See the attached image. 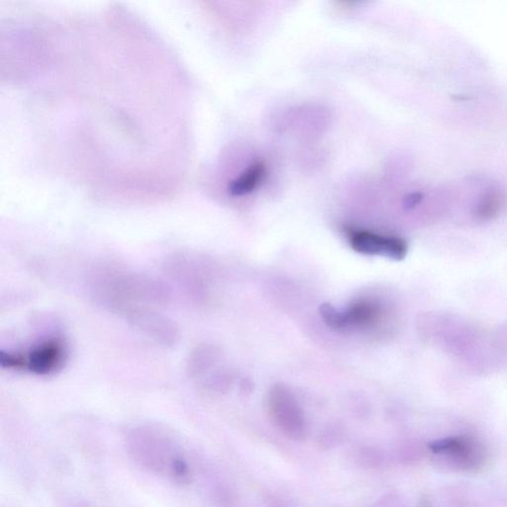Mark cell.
Returning a JSON list of instances; mask_svg holds the SVG:
<instances>
[{"mask_svg": "<svg viewBox=\"0 0 507 507\" xmlns=\"http://www.w3.org/2000/svg\"><path fill=\"white\" fill-rule=\"evenodd\" d=\"M379 315V308L372 303H359L344 311L346 325L361 326L373 322Z\"/></svg>", "mask_w": 507, "mask_h": 507, "instance_id": "cell-5", "label": "cell"}, {"mask_svg": "<svg viewBox=\"0 0 507 507\" xmlns=\"http://www.w3.org/2000/svg\"><path fill=\"white\" fill-rule=\"evenodd\" d=\"M320 315L325 323L332 329H343L347 327L344 311H339L329 303H323L319 308Z\"/></svg>", "mask_w": 507, "mask_h": 507, "instance_id": "cell-6", "label": "cell"}, {"mask_svg": "<svg viewBox=\"0 0 507 507\" xmlns=\"http://www.w3.org/2000/svg\"><path fill=\"white\" fill-rule=\"evenodd\" d=\"M501 200L495 195H490L481 202L478 207V216L481 219L493 217L499 211Z\"/></svg>", "mask_w": 507, "mask_h": 507, "instance_id": "cell-7", "label": "cell"}, {"mask_svg": "<svg viewBox=\"0 0 507 507\" xmlns=\"http://www.w3.org/2000/svg\"><path fill=\"white\" fill-rule=\"evenodd\" d=\"M266 165L263 162L253 163L236 179L231 181L229 193L234 197H242L252 193L266 176Z\"/></svg>", "mask_w": 507, "mask_h": 507, "instance_id": "cell-4", "label": "cell"}, {"mask_svg": "<svg viewBox=\"0 0 507 507\" xmlns=\"http://www.w3.org/2000/svg\"><path fill=\"white\" fill-rule=\"evenodd\" d=\"M421 197H423V195H421V193H411V195H407V197L404 198V206L407 207V208H412V207H414L416 204H419V202L421 200Z\"/></svg>", "mask_w": 507, "mask_h": 507, "instance_id": "cell-8", "label": "cell"}, {"mask_svg": "<svg viewBox=\"0 0 507 507\" xmlns=\"http://www.w3.org/2000/svg\"><path fill=\"white\" fill-rule=\"evenodd\" d=\"M22 368L39 375H47L61 368L66 358V349L61 341L51 339L34 347L28 355H20Z\"/></svg>", "mask_w": 507, "mask_h": 507, "instance_id": "cell-2", "label": "cell"}, {"mask_svg": "<svg viewBox=\"0 0 507 507\" xmlns=\"http://www.w3.org/2000/svg\"><path fill=\"white\" fill-rule=\"evenodd\" d=\"M350 244L353 250L368 256H382L395 261L407 257L409 247L404 240L398 237L382 236L368 231L349 232Z\"/></svg>", "mask_w": 507, "mask_h": 507, "instance_id": "cell-1", "label": "cell"}, {"mask_svg": "<svg viewBox=\"0 0 507 507\" xmlns=\"http://www.w3.org/2000/svg\"><path fill=\"white\" fill-rule=\"evenodd\" d=\"M430 449L435 454L449 456L463 462H471L472 456L476 453L474 442L465 437H450L438 440L430 445Z\"/></svg>", "mask_w": 507, "mask_h": 507, "instance_id": "cell-3", "label": "cell"}]
</instances>
